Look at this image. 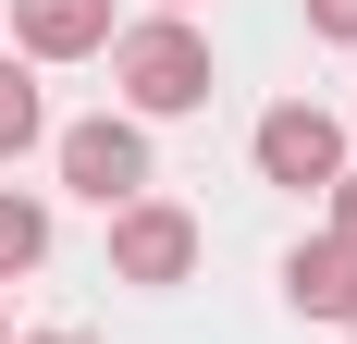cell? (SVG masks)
I'll return each instance as SVG.
<instances>
[{"mask_svg":"<svg viewBox=\"0 0 357 344\" xmlns=\"http://www.w3.org/2000/svg\"><path fill=\"white\" fill-rule=\"evenodd\" d=\"M111 86H123V123H185V111H210L222 62H210V37L185 25V13H136V25H111Z\"/></svg>","mask_w":357,"mask_h":344,"instance_id":"6da1fadb","label":"cell"},{"mask_svg":"<svg viewBox=\"0 0 357 344\" xmlns=\"http://www.w3.org/2000/svg\"><path fill=\"white\" fill-rule=\"evenodd\" d=\"M50 160H62V185L86 209H136L148 185H160V160H148V123H123V111H86V123H62V136H50Z\"/></svg>","mask_w":357,"mask_h":344,"instance_id":"7a4b0ae2","label":"cell"},{"mask_svg":"<svg viewBox=\"0 0 357 344\" xmlns=\"http://www.w3.org/2000/svg\"><path fill=\"white\" fill-rule=\"evenodd\" d=\"M197 209L185 197H136L111 209V283H136V295H173V283H197Z\"/></svg>","mask_w":357,"mask_h":344,"instance_id":"3957f363","label":"cell"},{"mask_svg":"<svg viewBox=\"0 0 357 344\" xmlns=\"http://www.w3.org/2000/svg\"><path fill=\"white\" fill-rule=\"evenodd\" d=\"M247 160H259V185H284V197H321L333 172H345V123H333L321 99H271L247 123Z\"/></svg>","mask_w":357,"mask_h":344,"instance_id":"277c9868","label":"cell"},{"mask_svg":"<svg viewBox=\"0 0 357 344\" xmlns=\"http://www.w3.org/2000/svg\"><path fill=\"white\" fill-rule=\"evenodd\" d=\"M111 49V0H13V62L50 74V62H99Z\"/></svg>","mask_w":357,"mask_h":344,"instance_id":"5b68a950","label":"cell"},{"mask_svg":"<svg viewBox=\"0 0 357 344\" xmlns=\"http://www.w3.org/2000/svg\"><path fill=\"white\" fill-rule=\"evenodd\" d=\"M284 308H296V320H345V308H357V258H345L333 234L284 246Z\"/></svg>","mask_w":357,"mask_h":344,"instance_id":"8992f818","label":"cell"},{"mask_svg":"<svg viewBox=\"0 0 357 344\" xmlns=\"http://www.w3.org/2000/svg\"><path fill=\"white\" fill-rule=\"evenodd\" d=\"M37 258H50V197H25V185H0V283H25Z\"/></svg>","mask_w":357,"mask_h":344,"instance_id":"52a82bcc","label":"cell"},{"mask_svg":"<svg viewBox=\"0 0 357 344\" xmlns=\"http://www.w3.org/2000/svg\"><path fill=\"white\" fill-rule=\"evenodd\" d=\"M25 148H50V99H37V74L0 49V160H25Z\"/></svg>","mask_w":357,"mask_h":344,"instance_id":"ba28073f","label":"cell"},{"mask_svg":"<svg viewBox=\"0 0 357 344\" xmlns=\"http://www.w3.org/2000/svg\"><path fill=\"white\" fill-rule=\"evenodd\" d=\"M321 234H333V246H345V258H357V160H345V172H333V185H321Z\"/></svg>","mask_w":357,"mask_h":344,"instance_id":"9c48e42d","label":"cell"},{"mask_svg":"<svg viewBox=\"0 0 357 344\" xmlns=\"http://www.w3.org/2000/svg\"><path fill=\"white\" fill-rule=\"evenodd\" d=\"M308 37H333V49H357V0H308Z\"/></svg>","mask_w":357,"mask_h":344,"instance_id":"30bf717a","label":"cell"},{"mask_svg":"<svg viewBox=\"0 0 357 344\" xmlns=\"http://www.w3.org/2000/svg\"><path fill=\"white\" fill-rule=\"evenodd\" d=\"M13 344H74V332H13Z\"/></svg>","mask_w":357,"mask_h":344,"instance_id":"8fae6325","label":"cell"},{"mask_svg":"<svg viewBox=\"0 0 357 344\" xmlns=\"http://www.w3.org/2000/svg\"><path fill=\"white\" fill-rule=\"evenodd\" d=\"M0 344H13V295H0Z\"/></svg>","mask_w":357,"mask_h":344,"instance_id":"7c38bea8","label":"cell"},{"mask_svg":"<svg viewBox=\"0 0 357 344\" xmlns=\"http://www.w3.org/2000/svg\"><path fill=\"white\" fill-rule=\"evenodd\" d=\"M160 13H197V0H160Z\"/></svg>","mask_w":357,"mask_h":344,"instance_id":"4fadbf2b","label":"cell"},{"mask_svg":"<svg viewBox=\"0 0 357 344\" xmlns=\"http://www.w3.org/2000/svg\"><path fill=\"white\" fill-rule=\"evenodd\" d=\"M345 332H357V308H345Z\"/></svg>","mask_w":357,"mask_h":344,"instance_id":"5bb4252c","label":"cell"}]
</instances>
